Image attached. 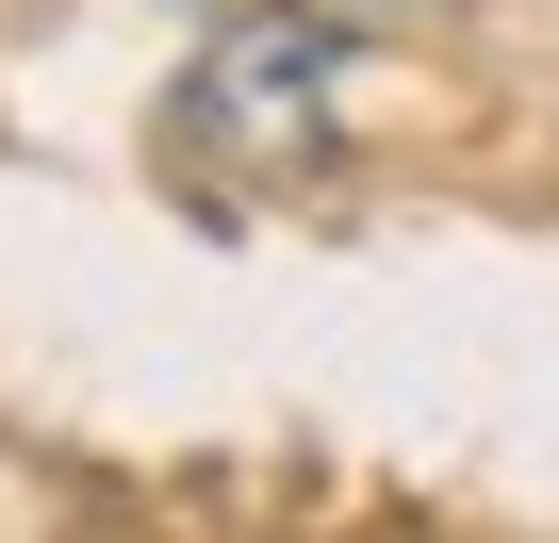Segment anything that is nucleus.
I'll return each instance as SVG.
<instances>
[{"label":"nucleus","mask_w":559,"mask_h":543,"mask_svg":"<svg viewBox=\"0 0 559 543\" xmlns=\"http://www.w3.org/2000/svg\"><path fill=\"white\" fill-rule=\"evenodd\" d=\"M330 83H346V34H330V17H247V34H214V67H198V132L297 149V132L330 116Z\"/></svg>","instance_id":"1"}]
</instances>
